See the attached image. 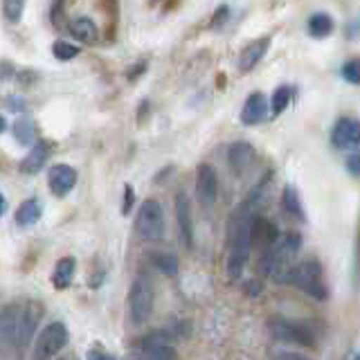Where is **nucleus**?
Wrapping results in <instances>:
<instances>
[{"label": "nucleus", "instance_id": "1", "mask_svg": "<svg viewBox=\"0 0 360 360\" xmlns=\"http://www.w3.org/2000/svg\"><path fill=\"white\" fill-rule=\"evenodd\" d=\"M250 219L243 212L234 214L228 228V275L232 279H239L243 273L245 262L252 252V239H250Z\"/></svg>", "mask_w": 360, "mask_h": 360}, {"label": "nucleus", "instance_id": "12", "mask_svg": "<svg viewBox=\"0 0 360 360\" xmlns=\"http://www.w3.org/2000/svg\"><path fill=\"white\" fill-rule=\"evenodd\" d=\"M48 183H50L52 194L68 196L72 191V187L77 185V172L68 165H54L48 174Z\"/></svg>", "mask_w": 360, "mask_h": 360}, {"label": "nucleus", "instance_id": "27", "mask_svg": "<svg viewBox=\"0 0 360 360\" xmlns=\"http://www.w3.org/2000/svg\"><path fill=\"white\" fill-rule=\"evenodd\" d=\"M288 104H290V88L288 86H279L273 93V101H270V106H273V115L275 117L281 115Z\"/></svg>", "mask_w": 360, "mask_h": 360}, {"label": "nucleus", "instance_id": "28", "mask_svg": "<svg viewBox=\"0 0 360 360\" xmlns=\"http://www.w3.org/2000/svg\"><path fill=\"white\" fill-rule=\"evenodd\" d=\"M52 54L61 61H70V59H75V56H79V48L72 43H65V41H54Z\"/></svg>", "mask_w": 360, "mask_h": 360}, {"label": "nucleus", "instance_id": "36", "mask_svg": "<svg viewBox=\"0 0 360 360\" xmlns=\"http://www.w3.org/2000/svg\"><path fill=\"white\" fill-rule=\"evenodd\" d=\"M7 129V122H5V117L3 115H0V133H3Z\"/></svg>", "mask_w": 360, "mask_h": 360}, {"label": "nucleus", "instance_id": "30", "mask_svg": "<svg viewBox=\"0 0 360 360\" xmlns=\"http://www.w3.org/2000/svg\"><path fill=\"white\" fill-rule=\"evenodd\" d=\"M342 77L347 79L349 84H358L360 82V75H358V61H349L342 65Z\"/></svg>", "mask_w": 360, "mask_h": 360}, {"label": "nucleus", "instance_id": "17", "mask_svg": "<svg viewBox=\"0 0 360 360\" xmlns=\"http://www.w3.org/2000/svg\"><path fill=\"white\" fill-rule=\"evenodd\" d=\"M268 115V101L262 93H252L245 99L243 110H241V122L248 127H255V124L264 122Z\"/></svg>", "mask_w": 360, "mask_h": 360}, {"label": "nucleus", "instance_id": "25", "mask_svg": "<svg viewBox=\"0 0 360 360\" xmlns=\"http://www.w3.org/2000/svg\"><path fill=\"white\" fill-rule=\"evenodd\" d=\"M14 135L20 144H34V138H37V127H34L32 117H18L14 124Z\"/></svg>", "mask_w": 360, "mask_h": 360}, {"label": "nucleus", "instance_id": "5", "mask_svg": "<svg viewBox=\"0 0 360 360\" xmlns=\"http://www.w3.org/2000/svg\"><path fill=\"white\" fill-rule=\"evenodd\" d=\"M153 286L149 279L144 277H135L131 284V292H129V315L133 324H144L151 318L153 313Z\"/></svg>", "mask_w": 360, "mask_h": 360}, {"label": "nucleus", "instance_id": "26", "mask_svg": "<svg viewBox=\"0 0 360 360\" xmlns=\"http://www.w3.org/2000/svg\"><path fill=\"white\" fill-rule=\"evenodd\" d=\"M281 205H284V210L288 214H292V217L297 219H304V207H302V200L297 196V189L295 187H284V194H281Z\"/></svg>", "mask_w": 360, "mask_h": 360}, {"label": "nucleus", "instance_id": "18", "mask_svg": "<svg viewBox=\"0 0 360 360\" xmlns=\"http://www.w3.org/2000/svg\"><path fill=\"white\" fill-rule=\"evenodd\" d=\"M50 151H52V146H50V142H34V146H32V151L22 158V162H20V172L22 174H39L41 169H43V165H45V160L50 158Z\"/></svg>", "mask_w": 360, "mask_h": 360}, {"label": "nucleus", "instance_id": "34", "mask_svg": "<svg viewBox=\"0 0 360 360\" xmlns=\"http://www.w3.org/2000/svg\"><path fill=\"white\" fill-rule=\"evenodd\" d=\"M88 360H117L108 354H101V352H88Z\"/></svg>", "mask_w": 360, "mask_h": 360}, {"label": "nucleus", "instance_id": "33", "mask_svg": "<svg viewBox=\"0 0 360 360\" xmlns=\"http://www.w3.org/2000/svg\"><path fill=\"white\" fill-rule=\"evenodd\" d=\"M358 162H360L358 153H354V155H349V158H347V169H349V174H352L354 178H358Z\"/></svg>", "mask_w": 360, "mask_h": 360}, {"label": "nucleus", "instance_id": "24", "mask_svg": "<svg viewBox=\"0 0 360 360\" xmlns=\"http://www.w3.org/2000/svg\"><path fill=\"white\" fill-rule=\"evenodd\" d=\"M151 264L155 266V270H160L167 277H176L178 275V259L169 252H153L151 255Z\"/></svg>", "mask_w": 360, "mask_h": 360}, {"label": "nucleus", "instance_id": "11", "mask_svg": "<svg viewBox=\"0 0 360 360\" xmlns=\"http://www.w3.org/2000/svg\"><path fill=\"white\" fill-rule=\"evenodd\" d=\"M331 142L335 149H356L360 144V127L356 120H340L333 127V133H331Z\"/></svg>", "mask_w": 360, "mask_h": 360}, {"label": "nucleus", "instance_id": "10", "mask_svg": "<svg viewBox=\"0 0 360 360\" xmlns=\"http://www.w3.org/2000/svg\"><path fill=\"white\" fill-rule=\"evenodd\" d=\"M196 194H198L202 205H207V207L217 200L219 176H217V172H214V167L207 162L198 165V169H196Z\"/></svg>", "mask_w": 360, "mask_h": 360}, {"label": "nucleus", "instance_id": "35", "mask_svg": "<svg viewBox=\"0 0 360 360\" xmlns=\"http://www.w3.org/2000/svg\"><path fill=\"white\" fill-rule=\"evenodd\" d=\"M5 207H7V200H5V196H3V194H0V217H3Z\"/></svg>", "mask_w": 360, "mask_h": 360}, {"label": "nucleus", "instance_id": "37", "mask_svg": "<svg viewBox=\"0 0 360 360\" xmlns=\"http://www.w3.org/2000/svg\"><path fill=\"white\" fill-rule=\"evenodd\" d=\"M349 360H358V354H352V358H349Z\"/></svg>", "mask_w": 360, "mask_h": 360}, {"label": "nucleus", "instance_id": "13", "mask_svg": "<svg viewBox=\"0 0 360 360\" xmlns=\"http://www.w3.org/2000/svg\"><path fill=\"white\" fill-rule=\"evenodd\" d=\"M176 219L180 228V239L187 248L194 245V219H191V202L187 194L176 196Z\"/></svg>", "mask_w": 360, "mask_h": 360}, {"label": "nucleus", "instance_id": "23", "mask_svg": "<svg viewBox=\"0 0 360 360\" xmlns=\"http://www.w3.org/2000/svg\"><path fill=\"white\" fill-rule=\"evenodd\" d=\"M309 32L313 34L315 39L329 37V34L333 32V18L329 14H322V11H318V14H313L309 18Z\"/></svg>", "mask_w": 360, "mask_h": 360}, {"label": "nucleus", "instance_id": "3", "mask_svg": "<svg viewBox=\"0 0 360 360\" xmlns=\"http://www.w3.org/2000/svg\"><path fill=\"white\" fill-rule=\"evenodd\" d=\"M68 340H70V333H68V326L63 322H50L45 329L39 333V338L34 340L32 347V360H52L56 354H61Z\"/></svg>", "mask_w": 360, "mask_h": 360}, {"label": "nucleus", "instance_id": "21", "mask_svg": "<svg viewBox=\"0 0 360 360\" xmlns=\"http://www.w3.org/2000/svg\"><path fill=\"white\" fill-rule=\"evenodd\" d=\"M43 214V207L39 198H27L22 200L18 210H16V225H20V228H30V225H34Z\"/></svg>", "mask_w": 360, "mask_h": 360}, {"label": "nucleus", "instance_id": "29", "mask_svg": "<svg viewBox=\"0 0 360 360\" xmlns=\"http://www.w3.org/2000/svg\"><path fill=\"white\" fill-rule=\"evenodd\" d=\"M3 11L9 18V22H18L22 11H25V3H22V0H7V3L3 5Z\"/></svg>", "mask_w": 360, "mask_h": 360}, {"label": "nucleus", "instance_id": "9", "mask_svg": "<svg viewBox=\"0 0 360 360\" xmlns=\"http://www.w3.org/2000/svg\"><path fill=\"white\" fill-rule=\"evenodd\" d=\"M176 358L178 356L174 345L162 333H151L149 338H144L138 354V360H176Z\"/></svg>", "mask_w": 360, "mask_h": 360}, {"label": "nucleus", "instance_id": "4", "mask_svg": "<svg viewBox=\"0 0 360 360\" xmlns=\"http://www.w3.org/2000/svg\"><path fill=\"white\" fill-rule=\"evenodd\" d=\"M284 281L297 286L304 292H309L315 300L326 297V286L322 281V266L318 262H302L300 266L290 268Z\"/></svg>", "mask_w": 360, "mask_h": 360}, {"label": "nucleus", "instance_id": "15", "mask_svg": "<svg viewBox=\"0 0 360 360\" xmlns=\"http://www.w3.org/2000/svg\"><path fill=\"white\" fill-rule=\"evenodd\" d=\"M268 45H270V37H262V39L248 43L239 54V70L250 72L252 68L264 59V54L268 52Z\"/></svg>", "mask_w": 360, "mask_h": 360}, {"label": "nucleus", "instance_id": "20", "mask_svg": "<svg viewBox=\"0 0 360 360\" xmlns=\"http://www.w3.org/2000/svg\"><path fill=\"white\" fill-rule=\"evenodd\" d=\"M16 304H9L7 309L0 311V345H14V333H16Z\"/></svg>", "mask_w": 360, "mask_h": 360}, {"label": "nucleus", "instance_id": "6", "mask_svg": "<svg viewBox=\"0 0 360 360\" xmlns=\"http://www.w3.org/2000/svg\"><path fill=\"white\" fill-rule=\"evenodd\" d=\"M135 230L146 241H158L165 236V214L158 200H144L135 219Z\"/></svg>", "mask_w": 360, "mask_h": 360}, {"label": "nucleus", "instance_id": "22", "mask_svg": "<svg viewBox=\"0 0 360 360\" xmlns=\"http://www.w3.org/2000/svg\"><path fill=\"white\" fill-rule=\"evenodd\" d=\"M70 32L75 34L79 41H84V43L97 39V27H95V22L90 20L88 16H77V18H72L70 20Z\"/></svg>", "mask_w": 360, "mask_h": 360}, {"label": "nucleus", "instance_id": "8", "mask_svg": "<svg viewBox=\"0 0 360 360\" xmlns=\"http://www.w3.org/2000/svg\"><path fill=\"white\" fill-rule=\"evenodd\" d=\"M270 331H273L275 338L284 342H295L302 347H313L315 345V338L311 333L309 326H304L300 322H292L286 318H273L270 320Z\"/></svg>", "mask_w": 360, "mask_h": 360}, {"label": "nucleus", "instance_id": "31", "mask_svg": "<svg viewBox=\"0 0 360 360\" xmlns=\"http://www.w3.org/2000/svg\"><path fill=\"white\" fill-rule=\"evenodd\" d=\"M133 202H135V191L131 185L124 187V205H122V214H129L131 207H133Z\"/></svg>", "mask_w": 360, "mask_h": 360}, {"label": "nucleus", "instance_id": "14", "mask_svg": "<svg viewBox=\"0 0 360 360\" xmlns=\"http://www.w3.org/2000/svg\"><path fill=\"white\" fill-rule=\"evenodd\" d=\"M250 239L255 245H259L262 250H268L279 236H277V225L270 223L264 217H252L250 219Z\"/></svg>", "mask_w": 360, "mask_h": 360}, {"label": "nucleus", "instance_id": "19", "mask_svg": "<svg viewBox=\"0 0 360 360\" xmlns=\"http://www.w3.org/2000/svg\"><path fill=\"white\" fill-rule=\"evenodd\" d=\"M75 270H77V262L72 257L59 259L56 266H54V273H52V284L59 290L68 288V286H70V281L75 279Z\"/></svg>", "mask_w": 360, "mask_h": 360}, {"label": "nucleus", "instance_id": "7", "mask_svg": "<svg viewBox=\"0 0 360 360\" xmlns=\"http://www.w3.org/2000/svg\"><path fill=\"white\" fill-rule=\"evenodd\" d=\"M43 304L37 300H27L25 304H20L16 313V333H14V345L25 347L32 342L34 333L39 329V322L43 318Z\"/></svg>", "mask_w": 360, "mask_h": 360}, {"label": "nucleus", "instance_id": "16", "mask_svg": "<svg viewBox=\"0 0 360 360\" xmlns=\"http://www.w3.org/2000/svg\"><path fill=\"white\" fill-rule=\"evenodd\" d=\"M255 158H257L255 146L248 142H234L228 151V162L236 174H245L252 167Z\"/></svg>", "mask_w": 360, "mask_h": 360}, {"label": "nucleus", "instance_id": "32", "mask_svg": "<svg viewBox=\"0 0 360 360\" xmlns=\"http://www.w3.org/2000/svg\"><path fill=\"white\" fill-rule=\"evenodd\" d=\"M275 360H311V358L302 356V354H295V352H277Z\"/></svg>", "mask_w": 360, "mask_h": 360}, {"label": "nucleus", "instance_id": "2", "mask_svg": "<svg viewBox=\"0 0 360 360\" xmlns=\"http://www.w3.org/2000/svg\"><path fill=\"white\" fill-rule=\"evenodd\" d=\"M300 245H302V236L300 234H286L277 239L273 245L264 250L262 255V262H259V268L266 277H273L277 281H284L288 270L292 268V262L300 252Z\"/></svg>", "mask_w": 360, "mask_h": 360}]
</instances>
